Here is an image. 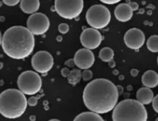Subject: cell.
I'll use <instances>...</instances> for the list:
<instances>
[{"instance_id": "3957f363", "label": "cell", "mask_w": 158, "mask_h": 121, "mask_svg": "<svg viewBox=\"0 0 158 121\" xmlns=\"http://www.w3.org/2000/svg\"><path fill=\"white\" fill-rule=\"evenodd\" d=\"M27 100L23 92L16 89H7L0 93V113L8 119H16L24 114Z\"/></svg>"}, {"instance_id": "5b68a950", "label": "cell", "mask_w": 158, "mask_h": 121, "mask_svg": "<svg viewBox=\"0 0 158 121\" xmlns=\"http://www.w3.org/2000/svg\"><path fill=\"white\" fill-rule=\"evenodd\" d=\"M86 19L91 28L98 29L104 28L111 20V13L103 5H94L86 12Z\"/></svg>"}, {"instance_id": "836d02e7", "label": "cell", "mask_w": 158, "mask_h": 121, "mask_svg": "<svg viewBox=\"0 0 158 121\" xmlns=\"http://www.w3.org/2000/svg\"><path fill=\"white\" fill-rule=\"evenodd\" d=\"M49 121H60V120H59V119H52Z\"/></svg>"}, {"instance_id": "d6986e66", "label": "cell", "mask_w": 158, "mask_h": 121, "mask_svg": "<svg viewBox=\"0 0 158 121\" xmlns=\"http://www.w3.org/2000/svg\"><path fill=\"white\" fill-rule=\"evenodd\" d=\"M82 78V73L79 69H73L70 70L69 74L68 76V82L72 85H76L80 81Z\"/></svg>"}, {"instance_id": "30bf717a", "label": "cell", "mask_w": 158, "mask_h": 121, "mask_svg": "<svg viewBox=\"0 0 158 121\" xmlns=\"http://www.w3.org/2000/svg\"><path fill=\"white\" fill-rule=\"evenodd\" d=\"M103 38L98 30L93 28L83 30L80 35V41L83 47L88 50H94L97 48L101 44Z\"/></svg>"}, {"instance_id": "ba28073f", "label": "cell", "mask_w": 158, "mask_h": 121, "mask_svg": "<svg viewBox=\"0 0 158 121\" xmlns=\"http://www.w3.org/2000/svg\"><path fill=\"white\" fill-rule=\"evenodd\" d=\"M27 28L33 35H42L49 28V18L45 14L36 12L31 15L27 20Z\"/></svg>"}, {"instance_id": "ffe728a7", "label": "cell", "mask_w": 158, "mask_h": 121, "mask_svg": "<svg viewBox=\"0 0 158 121\" xmlns=\"http://www.w3.org/2000/svg\"><path fill=\"white\" fill-rule=\"evenodd\" d=\"M148 49L151 52H158V35H152L148 38L147 41Z\"/></svg>"}, {"instance_id": "d6a6232c", "label": "cell", "mask_w": 158, "mask_h": 121, "mask_svg": "<svg viewBox=\"0 0 158 121\" xmlns=\"http://www.w3.org/2000/svg\"><path fill=\"white\" fill-rule=\"evenodd\" d=\"M2 36L1 32H0V45H2Z\"/></svg>"}, {"instance_id": "5bb4252c", "label": "cell", "mask_w": 158, "mask_h": 121, "mask_svg": "<svg viewBox=\"0 0 158 121\" xmlns=\"http://www.w3.org/2000/svg\"><path fill=\"white\" fill-rule=\"evenodd\" d=\"M142 84L148 88L156 87L158 85V74L152 70L146 71L142 76Z\"/></svg>"}, {"instance_id": "cb8c5ba5", "label": "cell", "mask_w": 158, "mask_h": 121, "mask_svg": "<svg viewBox=\"0 0 158 121\" xmlns=\"http://www.w3.org/2000/svg\"><path fill=\"white\" fill-rule=\"evenodd\" d=\"M19 2H20L19 1V0H3V3L6 4V6H16V5Z\"/></svg>"}, {"instance_id": "9c48e42d", "label": "cell", "mask_w": 158, "mask_h": 121, "mask_svg": "<svg viewBox=\"0 0 158 121\" xmlns=\"http://www.w3.org/2000/svg\"><path fill=\"white\" fill-rule=\"evenodd\" d=\"M32 66L34 70L40 74H46L53 66V58L50 53L46 51L36 52L32 58Z\"/></svg>"}, {"instance_id": "7402d4cb", "label": "cell", "mask_w": 158, "mask_h": 121, "mask_svg": "<svg viewBox=\"0 0 158 121\" xmlns=\"http://www.w3.org/2000/svg\"><path fill=\"white\" fill-rule=\"evenodd\" d=\"M58 30L60 33L61 34H66L69 30V27L67 24L66 23H62V24L59 25Z\"/></svg>"}, {"instance_id": "603a6c76", "label": "cell", "mask_w": 158, "mask_h": 121, "mask_svg": "<svg viewBox=\"0 0 158 121\" xmlns=\"http://www.w3.org/2000/svg\"><path fill=\"white\" fill-rule=\"evenodd\" d=\"M37 103H38V100H37V98L35 96H30L27 100L28 105L31 106V107H35V106H36Z\"/></svg>"}, {"instance_id": "e575fe53", "label": "cell", "mask_w": 158, "mask_h": 121, "mask_svg": "<svg viewBox=\"0 0 158 121\" xmlns=\"http://www.w3.org/2000/svg\"><path fill=\"white\" fill-rule=\"evenodd\" d=\"M2 66H3L2 63H0V69H1V68H2Z\"/></svg>"}, {"instance_id": "484cf974", "label": "cell", "mask_w": 158, "mask_h": 121, "mask_svg": "<svg viewBox=\"0 0 158 121\" xmlns=\"http://www.w3.org/2000/svg\"><path fill=\"white\" fill-rule=\"evenodd\" d=\"M127 4L129 5L130 6H131V8L132 9L133 11H137V9H138L139 6H138V4H137V2L129 1V2H127Z\"/></svg>"}, {"instance_id": "e0dca14e", "label": "cell", "mask_w": 158, "mask_h": 121, "mask_svg": "<svg viewBox=\"0 0 158 121\" xmlns=\"http://www.w3.org/2000/svg\"><path fill=\"white\" fill-rule=\"evenodd\" d=\"M73 121H104V119L97 113L94 112H83L75 117Z\"/></svg>"}, {"instance_id": "1f68e13d", "label": "cell", "mask_w": 158, "mask_h": 121, "mask_svg": "<svg viewBox=\"0 0 158 121\" xmlns=\"http://www.w3.org/2000/svg\"><path fill=\"white\" fill-rule=\"evenodd\" d=\"M109 66L110 67H114V66H115V62H114V61L112 60V61H110L109 62Z\"/></svg>"}, {"instance_id": "d4e9b609", "label": "cell", "mask_w": 158, "mask_h": 121, "mask_svg": "<svg viewBox=\"0 0 158 121\" xmlns=\"http://www.w3.org/2000/svg\"><path fill=\"white\" fill-rule=\"evenodd\" d=\"M152 106H153V108H154V111L156 113H158V94L157 96H154V100H153V102H152Z\"/></svg>"}, {"instance_id": "4fadbf2b", "label": "cell", "mask_w": 158, "mask_h": 121, "mask_svg": "<svg viewBox=\"0 0 158 121\" xmlns=\"http://www.w3.org/2000/svg\"><path fill=\"white\" fill-rule=\"evenodd\" d=\"M134 11L127 3L119 4L114 10L115 18L121 22H126L132 18Z\"/></svg>"}, {"instance_id": "83f0119b", "label": "cell", "mask_w": 158, "mask_h": 121, "mask_svg": "<svg viewBox=\"0 0 158 121\" xmlns=\"http://www.w3.org/2000/svg\"><path fill=\"white\" fill-rule=\"evenodd\" d=\"M120 2V0H102L101 2L104 3V4H108V5H114L116 3H118Z\"/></svg>"}, {"instance_id": "ac0fdd59", "label": "cell", "mask_w": 158, "mask_h": 121, "mask_svg": "<svg viewBox=\"0 0 158 121\" xmlns=\"http://www.w3.org/2000/svg\"><path fill=\"white\" fill-rule=\"evenodd\" d=\"M114 56V52L113 49L110 47H103L100 50V54H99V57L100 59L104 62H110L113 60Z\"/></svg>"}, {"instance_id": "8fae6325", "label": "cell", "mask_w": 158, "mask_h": 121, "mask_svg": "<svg viewBox=\"0 0 158 121\" xmlns=\"http://www.w3.org/2000/svg\"><path fill=\"white\" fill-rule=\"evenodd\" d=\"M124 42L129 48L138 50L144 44L145 35L140 29L131 28L125 33Z\"/></svg>"}, {"instance_id": "4dcf8cb0", "label": "cell", "mask_w": 158, "mask_h": 121, "mask_svg": "<svg viewBox=\"0 0 158 121\" xmlns=\"http://www.w3.org/2000/svg\"><path fill=\"white\" fill-rule=\"evenodd\" d=\"M117 90H118L119 95L122 94V93H123V87H121V86H117Z\"/></svg>"}, {"instance_id": "2e32d148", "label": "cell", "mask_w": 158, "mask_h": 121, "mask_svg": "<svg viewBox=\"0 0 158 121\" xmlns=\"http://www.w3.org/2000/svg\"><path fill=\"white\" fill-rule=\"evenodd\" d=\"M40 6L39 0H22L20 2V9L26 14L36 13Z\"/></svg>"}, {"instance_id": "8992f818", "label": "cell", "mask_w": 158, "mask_h": 121, "mask_svg": "<svg viewBox=\"0 0 158 121\" xmlns=\"http://www.w3.org/2000/svg\"><path fill=\"white\" fill-rule=\"evenodd\" d=\"M17 85L20 91L23 92L24 94L34 95L41 90V77L37 74V72L26 70L19 76Z\"/></svg>"}, {"instance_id": "f546056e", "label": "cell", "mask_w": 158, "mask_h": 121, "mask_svg": "<svg viewBox=\"0 0 158 121\" xmlns=\"http://www.w3.org/2000/svg\"><path fill=\"white\" fill-rule=\"evenodd\" d=\"M131 74L133 77H136L138 74V70H137V69H132L131 71Z\"/></svg>"}, {"instance_id": "277c9868", "label": "cell", "mask_w": 158, "mask_h": 121, "mask_svg": "<svg viewBox=\"0 0 158 121\" xmlns=\"http://www.w3.org/2000/svg\"><path fill=\"white\" fill-rule=\"evenodd\" d=\"M113 121H148V112L137 100L120 101L113 110Z\"/></svg>"}, {"instance_id": "52a82bcc", "label": "cell", "mask_w": 158, "mask_h": 121, "mask_svg": "<svg viewBox=\"0 0 158 121\" xmlns=\"http://www.w3.org/2000/svg\"><path fill=\"white\" fill-rule=\"evenodd\" d=\"M55 9L58 15L66 19H73L81 14L83 9V0L63 1L56 0Z\"/></svg>"}, {"instance_id": "d590c367", "label": "cell", "mask_w": 158, "mask_h": 121, "mask_svg": "<svg viewBox=\"0 0 158 121\" xmlns=\"http://www.w3.org/2000/svg\"><path fill=\"white\" fill-rule=\"evenodd\" d=\"M155 121H158V117L157 118V119H156V120Z\"/></svg>"}, {"instance_id": "9a60e30c", "label": "cell", "mask_w": 158, "mask_h": 121, "mask_svg": "<svg viewBox=\"0 0 158 121\" xmlns=\"http://www.w3.org/2000/svg\"><path fill=\"white\" fill-rule=\"evenodd\" d=\"M154 92L151 88L141 87L137 92V100H138L143 105L151 104L154 100Z\"/></svg>"}, {"instance_id": "7a4b0ae2", "label": "cell", "mask_w": 158, "mask_h": 121, "mask_svg": "<svg viewBox=\"0 0 158 121\" xmlns=\"http://www.w3.org/2000/svg\"><path fill=\"white\" fill-rule=\"evenodd\" d=\"M2 47L6 55L12 59L22 60L33 51L35 38L27 28L12 26L5 32Z\"/></svg>"}, {"instance_id": "44dd1931", "label": "cell", "mask_w": 158, "mask_h": 121, "mask_svg": "<svg viewBox=\"0 0 158 121\" xmlns=\"http://www.w3.org/2000/svg\"><path fill=\"white\" fill-rule=\"evenodd\" d=\"M93 73L89 70H84L82 72V79L84 81H88L92 79Z\"/></svg>"}, {"instance_id": "7c38bea8", "label": "cell", "mask_w": 158, "mask_h": 121, "mask_svg": "<svg viewBox=\"0 0 158 121\" xmlns=\"http://www.w3.org/2000/svg\"><path fill=\"white\" fill-rule=\"evenodd\" d=\"M73 59L76 66L82 70H88L94 65L95 57L90 50L82 48L76 52Z\"/></svg>"}, {"instance_id": "6da1fadb", "label": "cell", "mask_w": 158, "mask_h": 121, "mask_svg": "<svg viewBox=\"0 0 158 121\" xmlns=\"http://www.w3.org/2000/svg\"><path fill=\"white\" fill-rule=\"evenodd\" d=\"M117 87L104 78L95 79L84 88L83 99L86 108L97 114L109 113L117 106L119 98Z\"/></svg>"}, {"instance_id": "4316f807", "label": "cell", "mask_w": 158, "mask_h": 121, "mask_svg": "<svg viewBox=\"0 0 158 121\" xmlns=\"http://www.w3.org/2000/svg\"><path fill=\"white\" fill-rule=\"evenodd\" d=\"M69 72H70V70H69L67 67H64V68L62 69L61 74L63 75L64 78H67L68 76H69Z\"/></svg>"}, {"instance_id": "8d00e7d4", "label": "cell", "mask_w": 158, "mask_h": 121, "mask_svg": "<svg viewBox=\"0 0 158 121\" xmlns=\"http://www.w3.org/2000/svg\"><path fill=\"white\" fill-rule=\"evenodd\" d=\"M157 64H158V57H157Z\"/></svg>"}, {"instance_id": "f1b7e54d", "label": "cell", "mask_w": 158, "mask_h": 121, "mask_svg": "<svg viewBox=\"0 0 158 121\" xmlns=\"http://www.w3.org/2000/svg\"><path fill=\"white\" fill-rule=\"evenodd\" d=\"M66 64H67L69 67H73L74 65H76L75 62H74V59H69V61H66Z\"/></svg>"}]
</instances>
